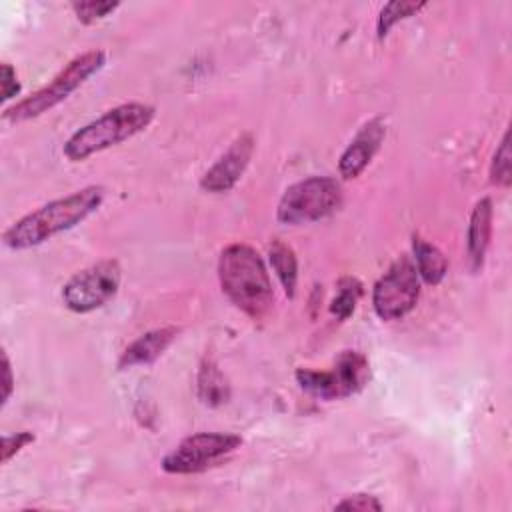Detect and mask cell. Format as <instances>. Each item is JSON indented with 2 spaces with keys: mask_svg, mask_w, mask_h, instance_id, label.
<instances>
[{
  "mask_svg": "<svg viewBox=\"0 0 512 512\" xmlns=\"http://www.w3.org/2000/svg\"><path fill=\"white\" fill-rule=\"evenodd\" d=\"M104 202L102 186H86L78 192H72L64 198L52 200L30 214L16 220L2 234V242L10 250H28L44 244L52 236L66 232L90 214H94Z\"/></svg>",
  "mask_w": 512,
  "mask_h": 512,
  "instance_id": "cell-1",
  "label": "cell"
},
{
  "mask_svg": "<svg viewBox=\"0 0 512 512\" xmlns=\"http://www.w3.org/2000/svg\"><path fill=\"white\" fill-rule=\"evenodd\" d=\"M222 292L246 316L260 320L274 304V288L266 264L248 244H230L218 260Z\"/></svg>",
  "mask_w": 512,
  "mask_h": 512,
  "instance_id": "cell-2",
  "label": "cell"
},
{
  "mask_svg": "<svg viewBox=\"0 0 512 512\" xmlns=\"http://www.w3.org/2000/svg\"><path fill=\"white\" fill-rule=\"evenodd\" d=\"M154 106L142 102L120 104L96 120L76 130L64 144L62 152L68 160L80 162L92 154H98L110 146H116L138 132L146 130L154 120Z\"/></svg>",
  "mask_w": 512,
  "mask_h": 512,
  "instance_id": "cell-3",
  "label": "cell"
},
{
  "mask_svg": "<svg viewBox=\"0 0 512 512\" xmlns=\"http://www.w3.org/2000/svg\"><path fill=\"white\" fill-rule=\"evenodd\" d=\"M106 64V54L102 50H88L72 58L44 88L22 98L14 106L6 108L2 114L8 122H26L42 116L60 102H64L74 90H78L90 76H94Z\"/></svg>",
  "mask_w": 512,
  "mask_h": 512,
  "instance_id": "cell-4",
  "label": "cell"
},
{
  "mask_svg": "<svg viewBox=\"0 0 512 512\" xmlns=\"http://www.w3.org/2000/svg\"><path fill=\"white\" fill-rule=\"evenodd\" d=\"M342 204L340 182L330 176H310L286 188L276 216L282 224H308L336 212Z\"/></svg>",
  "mask_w": 512,
  "mask_h": 512,
  "instance_id": "cell-5",
  "label": "cell"
},
{
  "mask_svg": "<svg viewBox=\"0 0 512 512\" xmlns=\"http://www.w3.org/2000/svg\"><path fill=\"white\" fill-rule=\"evenodd\" d=\"M242 446V438L230 432H198L184 438L162 460V470L168 474L204 472Z\"/></svg>",
  "mask_w": 512,
  "mask_h": 512,
  "instance_id": "cell-6",
  "label": "cell"
},
{
  "mask_svg": "<svg viewBox=\"0 0 512 512\" xmlns=\"http://www.w3.org/2000/svg\"><path fill=\"white\" fill-rule=\"evenodd\" d=\"M122 280V270L116 260H100L90 268L74 274L62 288V302L76 314H86L108 304Z\"/></svg>",
  "mask_w": 512,
  "mask_h": 512,
  "instance_id": "cell-7",
  "label": "cell"
},
{
  "mask_svg": "<svg viewBox=\"0 0 512 512\" xmlns=\"http://www.w3.org/2000/svg\"><path fill=\"white\" fill-rule=\"evenodd\" d=\"M296 380L302 390H306L312 396L334 400V398H346L350 394H356L368 380V362L358 352H342L328 372L318 370H304L300 368L296 372Z\"/></svg>",
  "mask_w": 512,
  "mask_h": 512,
  "instance_id": "cell-8",
  "label": "cell"
},
{
  "mask_svg": "<svg viewBox=\"0 0 512 512\" xmlns=\"http://www.w3.org/2000/svg\"><path fill=\"white\" fill-rule=\"evenodd\" d=\"M420 276L408 258L396 260L388 272L376 282L372 306L378 318L392 322L404 318L418 302Z\"/></svg>",
  "mask_w": 512,
  "mask_h": 512,
  "instance_id": "cell-9",
  "label": "cell"
},
{
  "mask_svg": "<svg viewBox=\"0 0 512 512\" xmlns=\"http://www.w3.org/2000/svg\"><path fill=\"white\" fill-rule=\"evenodd\" d=\"M252 154H254V138L252 134L244 132L212 164V168H208V172L200 180V188L210 194H222L232 190L236 182L242 178L244 170L248 168Z\"/></svg>",
  "mask_w": 512,
  "mask_h": 512,
  "instance_id": "cell-10",
  "label": "cell"
},
{
  "mask_svg": "<svg viewBox=\"0 0 512 512\" xmlns=\"http://www.w3.org/2000/svg\"><path fill=\"white\" fill-rule=\"evenodd\" d=\"M384 136H386V124L382 122V118L368 120L342 152L338 162L340 176L346 180L360 176L362 170L370 164V160L378 152Z\"/></svg>",
  "mask_w": 512,
  "mask_h": 512,
  "instance_id": "cell-11",
  "label": "cell"
},
{
  "mask_svg": "<svg viewBox=\"0 0 512 512\" xmlns=\"http://www.w3.org/2000/svg\"><path fill=\"white\" fill-rule=\"evenodd\" d=\"M176 334H178V328L174 326H164V328H156L142 334L122 352L118 366L132 368V366L154 362L174 342Z\"/></svg>",
  "mask_w": 512,
  "mask_h": 512,
  "instance_id": "cell-12",
  "label": "cell"
},
{
  "mask_svg": "<svg viewBox=\"0 0 512 512\" xmlns=\"http://www.w3.org/2000/svg\"><path fill=\"white\" fill-rule=\"evenodd\" d=\"M492 214H494V210H492V200L490 198L478 200L472 214H470L466 246H468L470 266H472L474 272H478L484 264V256H486L490 236H492Z\"/></svg>",
  "mask_w": 512,
  "mask_h": 512,
  "instance_id": "cell-13",
  "label": "cell"
},
{
  "mask_svg": "<svg viewBox=\"0 0 512 512\" xmlns=\"http://www.w3.org/2000/svg\"><path fill=\"white\" fill-rule=\"evenodd\" d=\"M196 388H198V396L206 406H222L228 402L230 398V386L224 378V374L218 370L216 362L206 358L200 364L198 370V378H196Z\"/></svg>",
  "mask_w": 512,
  "mask_h": 512,
  "instance_id": "cell-14",
  "label": "cell"
},
{
  "mask_svg": "<svg viewBox=\"0 0 512 512\" xmlns=\"http://www.w3.org/2000/svg\"><path fill=\"white\" fill-rule=\"evenodd\" d=\"M414 248V260H416V272L418 276L428 284H440L446 276L448 262L446 256L430 242H426L420 236H414L412 242Z\"/></svg>",
  "mask_w": 512,
  "mask_h": 512,
  "instance_id": "cell-15",
  "label": "cell"
},
{
  "mask_svg": "<svg viewBox=\"0 0 512 512\" xmlns=\"http://www.w3.org/2000/svg\"><path fill=\"white\" fill-rule=\"evenodd\" d=\"M268 258L284 292L292 298L296 294V282H298V260L294 250L284 242L274 240L268 248Z\"/></svg>",
  "mask_w": 512,
  "mask_h": 512,
  "instance_id": "cell-16",
  "label": "cell"
},
{
  "mask_svg": "<svg viewBox=\"0 0 512 512\" xmlns=\"http://www.w3.org/2000/svg\"><path fill=\"white\" fill-rule=\"evenodd\" d=\"M424 6H426V2H410V0L388 2V4L380 10V16H378V24H376L378 38H384V36L388 34V30H390L396 22L418 14Z\"/></svg>",
  "mask_w": 512,
  "mask_h": 512,
  "instance_id": "cell-17",
  "label": "cell"
},
{
  "mask_svg": "<svg viewBox=\"0 0 512 512\" xmlns=\"http://www.w3.org/2000/svg\"><path fill=\"white\" fill-rule=\"evenodd\" d=\"M362 294V284L356 280V278H344L340 280L338 284V294L334 296L332 304H330V312L340 318V320H346L354 308H356V302Z\"/></svg>",
  "mask_w": 512,
  "mask_h": 512,
  "instance_id": "cell-18",
  "label": "cell"
},
{
  "mask_svg": "<svg viewBox=\"0 0 512 512\" xmlns=\"http://www.w3.org/2000/svg\"><path fill=\"white\" fill-rule=\"evenodd\" d=\"M490 180L496 186H510V134L506 132L492 156V164H490Z\"/></svg>",
  "mask_w": 512,
  "mask_h": 512,
  "instance_id": "cell-19",
  "label": "cell"
},
{
  "mask_svg": "<svg viewBox=\"0 0 512 512\" xmlns=\"http://www.w3.org/2000/svg\"><path fill=\"white\" fill-rule=\"evenodd\" d=\"M120 6V2H72V10L76 14V18L82 24H94L102 18H106L110 12H114Z\"/></svg>",
  "mask_w": 512,
  "mask_h": 512,
  "instance_id": "cell-20",
  "label": "cell"
},
{
  "mask_svg": "<svg viewBox=\"0 0 512 512\" xmlns=\"http://www.w3.org/2000/svg\"><path fill=\"white\" fill-rule=\"evenodd\" d=\"M334 508H336V510H360V512H368V510H382V504L378 502L376 496H370V494H352V496H346L344 500H340Z\"/></svg>",
  "mask_w": 512,
  "mask_h": 512,
  "instance_id": "cell-21",
  "label": "cell"
},
{
  "mask_svg": "<svg viewBox=\"0 0 512 512\" xmlns=\"http://www.w3.org/2000/svg\"><path fill=\"white\" fill-rule=\"evenodd\" d=\"M34 442L32 432H16L12 436L2 438V464H6L12 456H16L24 446Z\"/></svg>",
  "mask_w": 512,
  "mask_h": 512,
  "instance_id": "cell-22",
  "label": "cell"
},
{
  "mask_svg": "<svg viewBox=\"0 0 512 512\" xmlns=\"http://www.w3.org/2000/svg\"><path fill=\"white\" fill-rule=\"evenodd\" d=\"M20 92V82L16 78V70L4 62L2 64V100H12Z\"/></svg>",
  "mask_w": 512,
  "mask_h": 512,
  "instance_id": "cell-23",
  "label": "cell"
},
{
  "mask_svg": "<svg viewBox=\"0 0 512 512\" xmlns=\"http://www.w3.org/2000/svg\"><path fill=\"white\" fill-rule=\"evenodd\" d=\"M2 404L8 402L10 394H12V388H14V380H12V368H10V360H8V354L2 352Z\"/></svg>",
  "mask_w": 512,
  "mask_h": 512,
  "instance_id": "cell-24",
  "label": "cell"
}]
</instances>
